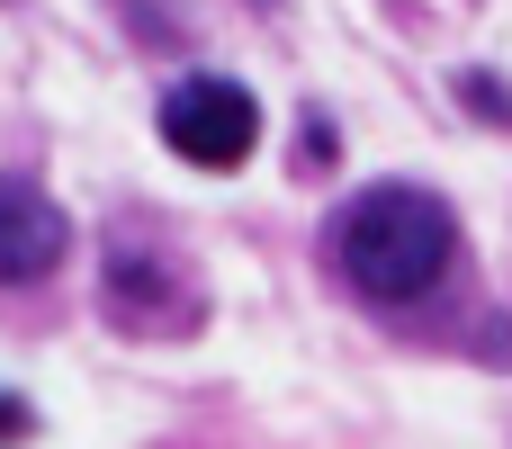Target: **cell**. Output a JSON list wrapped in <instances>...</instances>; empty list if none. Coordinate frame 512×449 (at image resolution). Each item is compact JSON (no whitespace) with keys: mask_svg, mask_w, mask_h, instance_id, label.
<instances>
[{"mask_svg":"<svg viewBox=\"0 0 512 449\" xmlns=\"http://www.w3.org/2000/svg\"><path fill=\"white\" fill-rule=\"evenodd\" d=\"M324 243H333V270L369 306H423L459 261V216L423 180H369L360 198H342Z\"/></svg>","mask_w":512,"mask_h":449,"instance_id":"1","label":"cell"},{"mask_svg":"<svg viewBox=\"0 0 512 449\" xmlns=\"http://www.w3.org/2000/svg\"><path fill=\"white\" fill-rule=\"evenodd\" d=\"M99 306L117 333H144V342H171V333H198L207 315V288L189 279V261H171L162 243H108V270H99Z\"/></svg>","mask_w":512,"mask_h":449,"instance_id":"2","label":"cell"},{"mask_svg":"<svg viewBox=\"0 0 512 449\" xmlns=\"http://www.w3.org/2000/svg\"><path fill=\"white\" fill-rule=\"evenodd\" d=\"M162 144L189 162V171H243L261 153V99L234 81V72H189L171 99H162Z\"/></svg>","mask_w":512,"mask_h":449,"instance_id":"3","label":"cell"},{"mask_svg":"<svg viewBox=\"0 0 512 449\" xmlns=\"http://www.w3.org/2000/svg\"><path fill=\"white\" fill-rule=\"evenodd\" d=\"M63 252H72V216H63L36 180L0 171V288H36V279H54Z\"/></svg>","mask_w":512,"mask_h":449,"instance_id":"4","label":"cell"},{"mask_svg":"<svg viewBox=\"0 0 512 449\" xmlns=\"http://www.w3.org/2000/svg\"><path fill=\"white\" fill-rule=\"evenodd\" d=\"M459 99H468L477 117H495V126H512V90L495 81V72H459Z\"/></svg>","mask_w":512,"mask_h":449,"instance_id":"5","label":"cell"},{"mask_svg":"<svg viewBox=\"0 0 512 449\" xmlns=\"http://www.w3.org/2000/svg\"><path fill=\"white\" fill-rule=\"evenodd\" d=\"M27 432H36V414H27L18 396H0V441H27Z\"/></svg>","mask_w":512,"mask_h":449,"instance_id":"6","label":"cell"}]
</instances>
